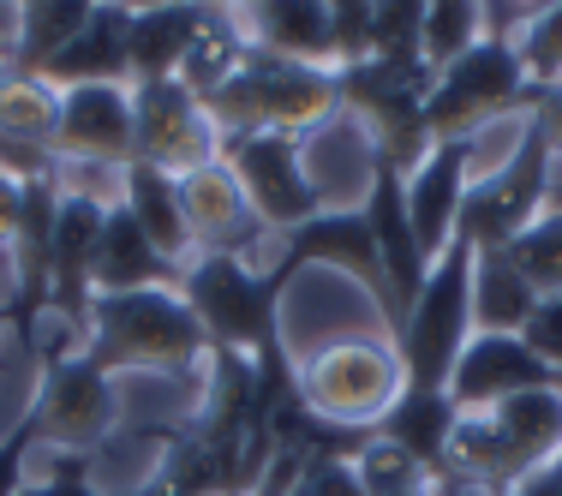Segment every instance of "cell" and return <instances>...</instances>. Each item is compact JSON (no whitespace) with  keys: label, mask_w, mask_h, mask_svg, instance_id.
<instances>
[{"label":"cell","mask_w":562,"mask_h":496,"mask_svg":"<svg viewBox=\"0 0 562 496\" xmlns=\"http://www.w3.org/2000/svg\"><path fill=\"white\" fill-rule=\"evenodd\" d=\"M520 341L532 347V353L544 359V365L557 371V383H562V293H551V300H539V312H532V324Z\"/></svg>","instance_id":"obj_29"},{"label":"cell","mask_w":562,"mask_h":496,"mask_svg":"<svg viewBox=\"0 0 562 496\" xmlns=\"http://www.w3.org/2000/svg\"><path fill=\"white\" fill-rule=\"evenodd\" d=\"M19 496H144V491H97V485H90V461H78V454H43V449H36L31 478H24Z\"/></svg>","instance_id":"obj_26"},{"label":"cell","mask_w":562,"mask_h":496,"mask_svg":"<svg viewBox=\"0 0 562 496\" xmlns=\"http://www.w3.org/2000/svg\"><path fill=\"white\" fill-rule=\"evenodd\" d=\"M204 114L222 138H246V132L312 138L324 120L341 114V84L329 66H293L263 48H246L234 72L204 97Z\"/></svg>","instance_id":"obj_2"},{"label":"cell","mask_w":562,"mask_h":496,"mask_svg":"<svg viewBox=\"0 0 562 496\" xmlns=\"http://www.w3.org/2000/svg\"><path fill=\"white\" fill-rule=\"evenodd\" d=\"M90 12H97L90 0H31V7H19V60H12V78H43L78 43Z\"/></svg>","instance_id":"obj_21"},{"label":"cell","mask_w":562,"mask_h":496,"mask_svg":"<svg viewBox=\"0 0 562 496\" xmlns=\"http://www.w3.org/2000/svg\"><path fill=\"white\" fill-rule=\"evenodd\" d=\"M467 341H473V246L454 239L431 263L419 300L407 305V324L395 335V353L413 395H449V371Z\"/></svg>","instance_id":"obj_4"},{"label":"cell","mask_w":562,"mask_h":496,"mask_svg":"<svg viewBox=\"0 0 562 496\" xmlns=\"http://www.w3.org/2000/svg\"><path fill=\"white\" fill-rule=\"evenodd\" d=\"M293 496H359V478L347 461H324V466H305Z\"/></svg>","instance_id":"obj_30"},{"label":"cell","mask_w":562,"mask_h":496,"mask_svg":"<svg viewBox=\"0 0 562 496\" xmlns=\"http://www.w3.org/2000/svg\"><path fill=\"white\" fill-rule=\"evenodd\" d=\"M371 24H378V7H371V0H336V7H329V66H336V72L371 60Z\"/></svg>","instance_id":"obj_27"},{"label":"cell","mask_w":562,"mask_h":496,"mask_svg":"<svg viewBox=\"0 0 562 496\" xmlns=\"http://www.w3.org/2000/svg\"><path fill=\"white\" fill-rule=\"evenodd\" d=\"M0 329H12V300H0Z\"/></svg>","instance_id":"obj_33"},{"label":"cell","mask_w":562,"mask_h":496,"mask_svg":"<svg viewBox=\"0 0 562 496\" xmlns=\"http://www.w3.org/2000/svg\"><path fill=\"white\" fill-rule=\"evenodd\" d=\"M180 204H186V227H192L198 258H239L251 270H276L281 239L263 227V216L251 210V198L239 192V180L222 162L198 168L180 180Z\"/></svg>","instance_id":"obj_8"},{"label":"cell","mask_w":562,"mask_h":496,"mask_svg":"<svg viewBox=\"0 0 562 496\" xmlns=\"http://www.w3.org/2000/svg\"><path fill=\"white\" fill-rule=\"evenodd\" d=\"M55 126H60L55 84H43V78H0V138L55 150Z\"/></svg>","instance_id":"obj_22"},{"label":"cell","mask_w":562,"mask_h":496,"mask_svg":"<svg viewBox=\"0 0 562 496\" xmlns=\"http://www.w3.org/2000/svg\"><path fill=\"white\" fill-rule=\"evenodd\" d=\"M24 419H31L36 449L43 454H78V461H97V449H109L114 425H120L114 377L97 371L85 353L55 359V365H43V383H36Z\"/></svg>","instance_id":"obj_5"},{"label":"cell","mask_w":562,"mask_h":496,"mask_svg":"<svg viewBox=\"0 0 562 496\" xmlns=\"http://www.w3.org/2000/svg\"><path fill=\"white\" fill-rule=\"evenodd\" d=\"M485 43V7H461V0H443V7H425V66L437 72H449L461 55H473V48Z\"/></svg>","instance_id":"obj_23"},{"label":"cell","mask_w":562,"mask_h":496,"mask_svg":"<svg viewBox=\"0 0 562 496\" xmlns=\"http://www.w3.org/2000/svg\"><path fill=\"white\" fill-rule=\"evenodd\" d=\"M31 461H36V431H31V419H19L7 437H0V496H19L24 491Z\"/></svg>","instance_id":"obj_28"},{"label":"cell","mask_w":562,"mask_h":496,"mask_svg":"<svg viewBox=\"0 0 562 496\" xmlns=\"http://www.w3.org/2000/svg\"><path fill=\"white\" fill-rule=\"evenodd\" d=\"M246 48H263L293 66H329V7L324 0H270V7H234ZM336 72V66H329Z\"/></svg>","instance_id":"obj_14"},{"label":"cell","mask_w":562,"mask_h":496,"mask_svg":"<svg viewBox=\"0 0 562 496\" xmlns=\"http://www.w3.org/2000/svg\"><path fill=\"white\" fill-rule=\"evenodd\" d=\"M43 84L78 90V84H126L132 90V7H97L78 43L43 72Z\"/></svg>","instance_id":"obj_17"},{"label":"cell","mask_w":562,"mask_h":496,"mask_svg":"<svg viewBox=\"0 0 562 496\" xmlns=\"http://www.w3.org/2000/svg\"><path fill=\"white\" fill-rule=\"evenodd\" d=\"M467 185H473V144H431L419 173H407V222L425 263H437L454 246Z\"/></svg>","instance_id":"obj_13"},{"label":"cell","mask_w":562,"mask_h":496,"mask_svg":"<svg viewBox=\"0 0 562 496\" xmlns=\"http://www.w3.org/2000/svg\"><path fill=\"white\" fill-rule=\"evenodd\" d=\"M19 222H24V185L0 173V246L19 239Z\"/></svg>","instance_id":"obj_32"},{"label":"cell","mask_w":562,"mask_h":496,"mask_svg":"<svg viewBox=\"0 0 562 496\" xmlns=\"http://www.w3.org/2000/svg\"><path fill=\"white\" fill-rule=\"evenodd\" d=\"M216 7H132V90L186 72Z\"/></svg>","instance_id":"obj_15"},{"label":"cell","mask_w":562,"mask_h":496,"mask_svg":"<svg viewBox=\"0 0 562 496\" xmlns=\"http://www.w3.org/2000/svg\"><path fill=\"white\" fill-rule=\"evenodd\" d=\"M401 395H407V371H401L395 335H347L300 365V401L347 431H378Z\"/></svg>","instance_id":"obj_3"},{"label":"cell","mask_w":562,"mask_h":496,"mask_svg":"<svg viewBox=\"0 0 562 496\" xmlns=\"http://www.w3.org/2000/svg\"><path fill=\"white\" fill-rule=\"evenodd\" d=\"M539 293L508 251H473V335H527Z\"/></svg>","instance_id":"obj_19"},{"label":"cell","mask_w":562,"mask_h":496,"mask_svg":"<svg viewBox=\"0 0 562 496\" xmlns=\"http://www.w3.org/2000/svg\"><path fill=\"white\" fill-rule=\"evenodd\" d=\"M132 138H138V109H132L126 84L60 90V126H55V156L60 162L132 168Z\"/></svg>","instance_id":"obj_11"},{"label":"cell","mask_w":562,"mask_h":496,"mask_svg":"<svg viewBox=\"0 0 562 496\" xmlns=\"http://www.w3.org/2000/svg\"><path fill=\"white\" fill-rule=\"evenodd\" d=\"M216 162L239 180V192L251 198V210L263 216L276 239H288L293 227H305L312 216H324V198L312 192L305 173V144L300 138H276V132H246V138H222Z\"/></svg>","instance_id":"obj_7"},{"label":"cell","mask_w":562,"mask_h":496,"mask_svg":"<svg viewBox=\"0 0 562 496\" xmlns=\"http://www.w3.org/2000/svg\"><path fill=\"white\" fill-rule=\"evenodd\" d=\"M85 359L109 377L126 371H156V377H204L210 365V335L180 300V288H150V293H109L97 300L90 317Z\"/></svg>","instance_id":"obj_1"},{"label":"cell","mask_w":562,"mask_h":496,"mask_svg":"<svg viewBox=\"0 0 562 496\" xmlns=\"http://www.w3.org/2000/svg\"><path fill=\"white\" fill-rule=\"evenodd\" d=\"M551 383H557V371L520 335H473L449 371V401H454V413H485V407H503L508 395L551 388Z\"/></svg>","instance_id":"obj_12"},{"label":"cell","mask_w":562,"mask_h":496,"mask_svg":"<svg viewBox=\"0 0 562 496\" xmlns=\"http://www.w3.org/2000/svg\"><path fill=\"white\" fill-rule=\"evenodd\" d=\"M132 109H138V138H132V162L162 168L173 180L210 168L222 156V132L210 126L204 102L168 78V84H138L132 90Z\"/></svg>","instance_id":"obj_9"},{"label":"cell","mask_w":562,"mask_h":496,"mask_svg":"<svg viewBox=\"0 0 562 496\" xmlns=\"http://www.w3.org/2000/svg\"><path fill=\"white\" fill-rule=\"evenodd\" d=\"M454 401L449 395H401L395 407H390V419L378 425V437L383 442H395L401 454H413V461L425 466L431 478H443V466H449V437H454Z\"/></svg>","instance_id":"obj_20"},{"label":"cell","mask_w":562,"mask_h":496,"mask_svg":"<svg viewBox=\"0 0 562 496\" xmlns=\"http://www.w3.org/2000/svg\"><path fill=\"white\" fill-rule=\"evenodd\" d=\"M126 210H132V222L150 234V246L162 251L173 270H192L198 263L192 227H186V204H180V180H173V173L132 162L126 168Z\"/></svg>","instance_id":"obj_18"},{"label":"cell","mask_w":562,"mask_h":496,"mask_svg":"<svg viewBox=\"0 0 562 496\" xmlns=\"http://www.w3.org/2000/svg\"><path fill=\"white\" fill-rule=\"evenodd\" d=\"M312 263H329V270L353 275L359 288L378 300L383 312V329L395 335V300H390V275H383V258H378V239H371V222L366 210H324V216H312L305 227H293L288 239H281V258L276 270L281 275H300L312 270Z\"/></svg>","instance_id":"obj_10"},{"label":"cell","mask_w":562,"mask_h":496,"mask_svg":"<svg viewBox=\"0 0 562 496\" xmlns=\"http://www.w3.org/2000/svg\"><path fill=\"white\" fill-rule=\"evenodd\" d=\"M508 258H515V270L532 281V293H539V300L562 293V216L544 210V216L532 222L515 246H508Z\"/></svg>","instance_id":"obj_24"},{"label":"cell","mask_w":562,"mask_h":496,"mask_svg":"<svg viewBox=\"0 0 562 496\" xmlns=\"http://www.w3.org/2000/svg\"><path fill=\"white\" fill-rule=\"evenodd\" d=\"M527 66L508 43H479L473 55H461L449 72H437L431 97H425V126L431 144H473L491 120L515 114L527 97Z\"/></svg>","instance_id":"obj_6"},{"label":"cell","mask_w":562,"mask_h":496,"mask_svg":"<svg viewBox=\"0 0 562 496\" xmlns=\"http://www.w3.org/2000/svg\"><path fill=\"white\" fill-rule=\"evenodd\" d=\"M186 270H173L162 251L150 246L126 204H114L102 216V239H97V300L109 293H150V288H180Z\"/></svg>","instance_id":"obj_16"},{"label":"cell","mask_w":562,"mask_h":496,"mask_svg":"<svg viewBox=\"0 0 562 496\" xmlns=\"http://www.w3.org/2000/svg\"><path fill=\"white\" fill-rule=\"evenodd\" d=\"M515 55L527 66V84H539V90L562 84V7H539V19L515 43Z\"/></svg>","instance_id":"obj_25"},{"label":"cell","mask_w":562,"mask_h":496,"mask_svg":"<svg viewBox=\"0 0 562 496\" xmlns=\"http://www.w3.org/2000/svg\"><path fill=\"white\" fill-rule=\"evenodd\" d=\"M532 126L544 132V144L562 156V84H551V90H539V109H532Z\"/></svg>","instance_id":"obj_31"}]
</instances>
